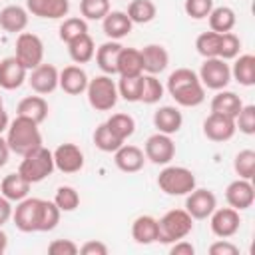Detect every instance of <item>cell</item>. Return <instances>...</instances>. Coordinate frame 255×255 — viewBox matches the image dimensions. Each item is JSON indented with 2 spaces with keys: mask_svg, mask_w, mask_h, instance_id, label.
Listing matches in <instances>:
<instances>
[{
  "mask_svg": "<svg viewBox=\"0 0 255 255\" xmlns=\"http://www.w3.org/2000/svg\"><path fill=\"white\" fill-rule=\"evenodd\" d=\"M48 253L50 255H76L80 253V247L72 239H54L48 245Z\"/></svg>",
  "mask_w": 255,
  "mask_h": 255,
  "instance_id": "7dc6e473",
  "label": "cell"
},
{
  "mask_svg": "<svg viewBox=\"0 0 255 255\" xmlns=\"http://www.w3.org/2000/svg\"><path fill=\"white\" fill-rule=\"evenodd\" d=\"M231 76L241 86H253L255 84V56L253 54H241L233 64Z\"/></svg>",
  "mask_w": 255,
  "mask_h": 255,
  "instance_id": "d6a6232c",
  "label": "cell"
},
{
  "mask_svg": "<svg viewBox=\"0 0 255 255\" xmlns=\"http://www.w3.org/2000/svg\"><path fill=\"white\" fill-rule=\"evenodd\" d=\"M235 126L239 128V131H243L245 135H253L255 133V106H243L235 118Z\"/></svg>",
  "mask_w": 255,
  "mask_h": 255,
  "instance_id": "f6af8a7d",
  "label": "cell"
},
{
  "mask_svg": "<svg viewBox=\"0 0 255 255\" xmlns=\"http://www.w3.org/2000/svg\"><path fill=\"white\" fill-rule=\"evenodd\" d=\"M120 50H122V44L118 40L106 42V44H102L96 50V64H98V68L104 74H108V76L118 74V56H120Z\"/></svg>",
  "mask_w": 255,
  "mask_h": 255,
  "instance_id": "484cf974",
  "label": "cell"
},
{
  "mask_svg": "<svg viewBox=\"0 0 255 255\" xmlns=\"http://www.w3.org/2000/svg\"><path fill=\"white\" fill-rule=\"evenodd\" d=\"M209 255H239V247L227 239H219L209 245Z\"/></svg>",
  "mask_w": 255,
  "mask_h": 255,
  "instance_id": "c3c4849f",
  "label": "cell"
},
{
  "mask_svg": "<svg viewBox=\"0 0 255 255\" xmlns=\"http://www.w3.org/2000/svg\"><path fill=\"white\" fill-rule=\"evenodd\" d=\"M169 253H171V255H193V253H195V247H193L189 241H185V239H179V241L171 243V249H169Z\"/></svg>",
  "mask_w": 255,
  "mask_h": 255,
  "instance_id": "f907efd6",
  "label": "cell"
},
{
  "mask_svg": "<svg viewBox=\"0 0 255 255\" xmlns=\"http://www.w3.org/2000/svg\"><path fill=\"white\" fill-rule=\"evenodd\" d=\"M28 26V10L18 4H10L0 10V28L10 34H20Z\"/></svg>",
  "mask_w": 255,
  "mask_h": 255,
  "instance_id": "d4e9b609",
  "label": "cell"
},
{
  "mask_svg": "<svg viewBox=\"0 0 255 255\" xmlns=\"http://www.w3.org/2000/svg\"><path fill=\"white\" fill-rule=\"evenodd\" d=\"M114 161H116L118 169H122L126 173H135V171H139L143 167L145 153L137 145H126V143H122L114 151Z\"/></svg>",
  "mask_w": 255,
  "mask_h": 255,
  "instance_id": "e0dca14e",
  "label": "cell"
},
{
  "mask_svg": "<svg viewBox=\"0 0 255 255\" xmlns=\"http://www.w3.org/2000/svg\"><path fill=\"white\" fill-rule=\"evenodd\" d=\"M106 126H108L110 131H112L118 139H122V141H126L128 137H131L133 131H135V120H133L129 114H114V116L108 118Z\"/></svg>",
  "mask_w": 255,
  "mask_h": 255,
  "instance_id": "836d02e7",
  "label": "cell"
},
{
  "mask_svg": "<svg viewBox=\"0 0 255 255\" xmlns=\"http://www.w3.org/2000/svg\"><path fill=\"white\" fill-rule=\"evenodd\" d=\"M195 183L193 171L181 165H167L157 175V185L167 195H187L195 189Z\"/></svg>",
  "mask_w": 255,
  "mask_h": 255,
  "instance_id": "8992f818",
  "label": "cell"
},
{
  "mask_svg": "<svg viewBox=\"0 0 255 255\" xmlns=\"http://www.w3.org/2000/svg\"><path fill=\"white\" fill-rule=\"evenodd\" d=\"M219 44H221V34L209 30L197 36L195 48L203 58H217L219 56Z\"/></svg>",
  "mask_w": 255,
  "mask_h": 255,
  "instance_id": "d590c367",
  "label": "cell"
},
{
  "mask_svg": "<svg viewBox=\"0 0 255 255\" xmlns=\"http://www.w3.org/2000/svg\"><path fill=\"white\" fill-rule=\"evenodd\" d=\"M4 110V104H2V96H0V112Z\"/></svg>",
  "mask_w": 255,
  "mask_h": 255,
  "instance_id": "9f6ffc18",
  "label": "cell"
},
{
  "mask_svg": "<svg viewBox=\"0 0 255 255\" xmlns=\"http://www.w3.org/2000/svg\"><path fill=\"white\" fill-rule=\"evenodd\" d=\"M40 124L26 116H16L6 129V143L10 151L18 155H26L28 151L36 149L42 145V133H40Z\"/></svg>",
  "mask_w": 255,
  "mask_h": 255,
  "instance_id": "3957f363",
  "label": "cell"
},
{
  "mask_svg": "<svg viewBox=\"0 0 255 255\" xmlns=\"http://www.w3.org/2000/svg\"><path fill=\"white\" fill-rule=\"evenodd\" d=\"M233 169L239 177L251 179L255 175V151L253 149H241L233 159Z\"/></svg>",
  "mask_w": 255,
  "mask_h": 255,
  "instance_id": "60d3db41",
  "label": "cell"
},
{
  "mask_svg": "<svg viewBox=\"0 0 255 255\" xmlns=\"http://www.w3.org/2000/svg\"><path fill=\"white\" fill-rule=\"evenodd\" d=\"M14 56L26 70H34L36 66H40L44 60V44H42L40 36H36L32 32H20L16 38V54Z\"/></svg>",
  "mask_w": 255,
  "mask_h": 255,
  "instance_id": "ba28073f",
  "label": "cell"
},
{
  "mask_svg": "<svg viewBox=\"0 0 255 255\" xmlns=\"http://www.w3.org/2000/svg\"><path fill=\"white\" fill-rule=\"evenodd\" d=\"M161 98H163V86H161V82H159L155 76H151V74L143 76L139 102H143V104H149V106H151V104H157Z\"/></svg>",
  "mask_w": 255,
  "mask_h": 255,
  "instance_id": "f35d334b",
  "label": "cell"
},
{
  "mask_svg": "<svg viewBox=\"0 0 255 255\" xmlns=\"http://www.w3.org/2000/svg\"><path fill=\"white\" fill-rule=\"evenodd\" d=\"M181 124H183V116L173 106H161L157 112H153V126L161 133H167V135L177 133L181 129Z\"/></svg>",
  "mask_w": 255,
  "mask_h": 255,
  "instance_id": "cb8c5ba5",
  "label": "cell"
},
{
  "mask_svg": "<svg viewBox=\"0 0 255 255\" xmlns=\"http://www.w3.org/2000/svg\"><path fill=\"white\" fill-rule=\"evenodd\" d=\"M8 155H10V147H8L6 139L0 137V167H4L8 163Z\"/></svg>",
  "mask_w": 255,
  "mask_h": 255,
  "instance_id": "f5cc1de1",
  "label": "cell"
},
{
  "mask_svg": "<svg viewBox=\"0 0 255 255\" xmlns=\"http://www.w3.org/2000/svg\"><path fill=\"white\" fill-rule=\"evenodd\" d=\"M88 102L94 110L98 112H108L118 104V86L114 84V80L104 74V76H96L94 80L88 82Z\"/></svg>",
  "mask_w": 255,
  "mask_h": 255,
  "instance_id": "52a82bcc",
  "label": "cell"
},
{
  "mask_svg": "<svg viewBox=\"0 0 255 255\" xmlns=\"http://www.w3.org/2000/svg\"><path fill=\"white\" fill-rule=\"evenodd\" d=\"M169 96L183 108H195L205 100V88L191 68H177L167 78Z\"/></svg>",
  "mask_w": 255,
  "mask_h": 255,
  "instance_id": "7a4b0ae2",
  "label": "cell"
},
{
  "mask_svg": "<svg viewBox=\"0 0 255 255\" xmlns=\"http://www.w3.org/2000/svg\"><path fill=\"white\" fill-rule=\"evenodd\" d=\"M80 12L86 20H104L110 12V0H80Z\"/></svg>",
  "mask_w": 255,
  "mask_h": 255,
  "instance_id": "7bdbcfd3",
  "label": "cell"
},
{
  "mask_svg": "<svg viewBox=\"0 0 255 255\" xmlns=\"http://www.w3.org/2000/svg\"><path fill=\"white\" fill-rule=\"evenodd\" d=\"M30 181L28 179H24L18 171H14V173H8L2 181H0V191H2V195L6 197V199H10V201H22L24 197H28V193H30Z\"/></svg>",
  "mask_w": 255,
  "mask_h": 255,
  "instance_id": "83f0119b",
  "label": "cell"
},
{
  "mask_svg": "<svg viewBox=\"0 0 255 255\" xmlns=\"http://www.w3.org/2000/svg\"><path fill=\"white\" fill-rule=\"evenodd\" d=\"M68 54L76 64H88L96 56V46L90 34H82L68 44Z\"/></svg>",
  "mask_w": 255,
  "mask_h": 255,
  "instance_id": "4dcf8cb0",
  "label": "cell"
},
{
  "mask_svg": "<svg viewBox=\"0 0 255 255\" xmlns=\"http://www.w3.org/2000/svg\"><path fill=\"white\" fill-rule=\"evenodd\" d=\"M24 159L20 161V167H18V173L28 179L30 183H38L42 179H46L54 169V155L50 149H46L44 145L28 151L26 155H22Z\"/></svg>",
  "mask_w": 255,
  "mask_h": 255,
  "instance_id": "277c9868",
  "label": "cell"
},
{
  "mask_svg": "<svg viewBox=\"0 0 255 255\" xmlns=\"http://www.w3.org/2000/svg\"><path fill=\"white\" fill-rule=\"evenodd\" d=\"M131 237L139 245H149L155 243L159 237V225L157 219L151 215H139L131 223Z\"/></svg>",
  "mask_w": 255,
  "mask_h": 255,
  "instance_id": "7402d4cb",
  "label": "cell"
},
{
  "mask_svg": "<svg viewBox=\"0 0 255 255\" xmlns=\"http://www.w3.org/2000/svg\"><path fill=\"white\" fill-rule=\"evenodd\" d=\"M239 50H241V40L233 32L221 34V44H219V56L217 58H221V60H233V58H237Z\"/></svg>",
  "mask_w": 255,
  "mask_h": 255,
  "instance_id": "ee69618b",
  "label": "cell"
},
{
  "mask_svg": "<svg viewBox=\"0 0 255 255\" xmlns=\"http://www.w3.org/2000/svg\"><path fill=\"white\" fill-rule=\"evenodd\" d=\"M82 255H108V245L102 241H86L80 247Z\"/></svg>",
  "mask_w": 255,
  "mask_h": 255,
  "instance_id": "681fc988",
  "label": "cell"
},
{
  "mask_svg": "<svg viewBox=\"0 0 255 255\" xmlns=\"http://www.w3.org/2000/svg\"><path fill=\"white\" fill-rule=\"evenodd\" d=\"M209 28L217 34H225V32H231L235 28V22H237V16L233 12V8L229 6H217L209 12Z\"/></svg>",
  "mask_w": 255,
  "mask_h": 255,
  "instance_id": "1f68e13d",
  "label": "cell"
},
{
  "mask_svg": "<svg viewBox=\"0 0 255 255\" xmlns=\"http://www.w3.org/2000/svg\"><path fill=\"white\" fill-rule=\"evenodd\" d=\"M94 143H96L98 149L108 151V153H114L124 141L118 139V137L110 131V128H108L106 124H100V126L96 128V131H94Z\"/></svg>",
  "mask_w": 255,
  "mask_h": 255,
  "instance_id": "ab89813d",
  "label": "cell"
},
{
  "mask_svg": "<svg viewBox=\"0 0 255 255\" xmlns=\"http://www.w3.org/2000/svg\"><path fill=\"white\" fill-rule=\"evenodd\" d=\"M54 203L60 211H74L80 205V193L72 185H60L54 195Z\"/></svg>",
  "mask_w": 255,
  "mask_h": 255,
  "instance_id": "b9f144b4",
  "label": "cell"
},
{
  "mask_svg": "<svg viewBox=\"0 0 255 255\" xmlns=\"http://www.w3.org/2000/svg\"><path fill=\"white\" fill-rule=\"evenodd\" d=\"M183 10L193 20H203L213 10V0H185Z\"/></svg>",
  "mask_w": 255,
  "mask_h": 255,
  "instance_id": "bcb514c9",
  "label": "cell"
},
{
  "mask_svg": "<svg viewBox=\"0 0 255 255\" xmlns=\"http://www.w3.org/2000/svg\"><path fill=\"white\" fill-rule=\"evenodd\" d=\"M199 80L203 88L209 90H225L231 82V68L221 58H205L199 68Z\"/></svg>",
  "mask_w": 255,
  "mask_h": 255,
  "instance_id": "9c48e42d",
  "label": "cell"
},
{
  "mask_svg": "<svg viewBox=\"0 0 255 255\" xmlns=\"http://www.w3.org/2000/svg\"><path fill=\"white\" fill-rule=\"evenodd\" d=\"M159 225V243H175L179 239H185L193 231V217L185 209H169L163 213L161 219H157Z\"/></svg>",
  "mask_w": 255,
  "mask_h": 255,
  "instance_id": "5b68a950",
  "label": "cell"
},
{
  "mask_svg": "<svg viewBox=\"0 0 255 255\" xmlns=\"http://www.w3.org/2000/svg\"><path fill=\"white\" fill-rule=\"evenodd\" d=\"M235 131H237L235 120L217 112H211L203 122V133L211 141H227L235 135Z\"/></svg>",
  "mask_w": 255,
  "mask_h": 255,
  "instance_id": "7c38bea8",
  "label": "cell"
},
{
  "mask_svg": "<svg viewBox=\"0 0 255 255\" xmlns=\"http://www.w3.org/2000/svg\"><path fill=\"white\" fill-rule=\"evenodd\" d=\"M211 217V231L215 237H221V239H227V237H233L239 227H241V217H239V211L233 209V207H221V209H213V213L209 215Z\"/></svg>",
  "mask_w": 255,
  "mask_h": 255,
  "instance_id": "8fae6325",
  "label": "cell"
},
{
  "mask_svg": "<svg viewBox=\"0 0 255 255\" xmlns=\"http://www.w3.org/2000/svg\"><path fill=\"white\" fill-rule=\"evenodd\" d=\"M82 34H88V24L84 18H66L62 24H60V40L70 44L72 40H76L78 36Z\"/></svg>",
  "mask_w": 255,
  "mask_h": 255,
  "instance_id": "74e56055",
  "label": "cell"
},
{
  "mask_svg": "<svg viewBox=\"0 0 255 255\" xmlns=\"http://www.w3.org/2000/svg\"><path fill=\"white\" fill-rule=\"evenodd\" d=\"M60 209L54 201L40 197H24L12 211L14 225L24 233L52 231L60 223Z\"/></svg>",
  "mask_w": 255,
  "mask_h": 255,
  "instance_id": "6da1fadb",
  "label": "cell"
},
{
  "mask_svg": "<svg viewBox=\"0 0 255 255\" xmlns=\"http://www.w3.org/2000/svg\"><path fill=\"white\" fill-rule=\"evenodd\" d=\"M88 82V74L80 66H66L58 78V86L70 96H80L82 92H86Z\"/></svg>",
  "mask_w": 255,
  "mask_h": 255,
  "instance_id": "ffe728a7",
  "label": "cell"
},
{
  "mask_svg": "<svg viewBox=\"0 0 255 255\" xmlns=\"http://www.w3.org/2000/svg\"><path fill=\"white\" fill-rule=\"evenodd\" d=\"M118 74L124 76V78H128V76H141L143 74L141 52L137 48L122 46L120 56H118Z\"/></svg>",
  "mask_w": 255,
  "mask_h": 255,
  "instance_id": "4316f807",
  "label": "cell"
},
{
  "mask_svg": "<svg viewBox=\"0 0 255 255\" xmlns=\"http://www.w3.org/2000/svg\"><path fill=\"white\" fill-rule=\"evenodd\" d=\"M141 62H143V72L155 76L163 72L169 64V54L161 44H147L141 50Z\"/></svg>",
  "mask_w": 255,
  "mask_h": 255,
  "instance_id": "44dd1931",
  "label": "cell"
},
{
  "mask_svg": "<svg viewBox=\"0 0 255 255\" xmlns=\"http://www.w3.org/2000/svg\"><path fill=\"white\" fill-rule=\"evenodd\" d=\"M8 124H10V120H8V114L2 110V112H0V133H2L4 129H8Z\"/></svg>",
  "mask_w": 255,
  "mask_h": 255,
  "instance_id": "db71d44e",
  "label": "cell"
},
{
  "mask_svg": "<svg viewBox=\"0 0 255 255\" xmlns=\"http://www.w3.org/2000/svg\"><path fill=\"white\" fill-rule=\"evenodd\" d=\"M241 108H243L241 98L235 92H229V90H217V94L211 100V112L229 116L233 120L237 118V114H239Z\"/></svg>",
  "mask_w": 255,
  "mask_h": 255,
  "instance_id": "f1b7e54d",
  "label": "cell"
},
{
  "mask_svg": "<svg viewBox=\"0 0 255 255\" xmlns=\"http://www.w3.org/2000/svg\"><path fill=\"white\" fill-rule=\"evenodd\" d=\"M131 26L133 22L128 18L126 12H120V10H114V12H108L102 20V28H104V34L112 40H120L124 36H128L131 32Z\"/></svg>",
  "mask_w": 255,
  "mask_h": 255,
  "instance_id": "603a6c76",
  "label": "cell"
},
{
  "mask_svg": "<svg viewBox=\"0 0 255 255\" xmlns=\"http://www.w3.org/2000/svg\"><path fill=\"white\" fill-rule=\"evenodd\" d=\"M26 10L38 18L58 20L70 10V0H26Z\"/></svg>",
  "mask_w": 255,
  "mask_h": 255,
  "instance_id": "ac0fdd59",
  "label": "cell"
},
{
  "mask_svg": "<svg viewBox=\"0 0 255 255\" xmlns=\"http://www.w3.org/2000/svg\"><path fill=\"white\" fill-rule=\"evenodd\" d=\"M145 159H149L155 165H165L173 159L175 155V143L171 141V137L167 133H153L145 139V147H143Z\"/></svg>",
  "mask_w": 255,
  "mask_h": 255,
  "instance_id": "30bf717a",
  "label": "cell"
},
{
  "mask_svg": "<svg viewBox=\"0 0 255 255\" xmlns=\"http://www.w3.org/2000/svg\"><path fill=\"white\" fill-rule=\"evenodd\" d=\"M58 78H60V72L56 66L52 64H40L36 66L34 70H30V76H28V84L30 88L40 94V96H46V94H52L56 88H58Z\"/></svg>",
  "mask_w": 255,
  "mask_h": 255,
  "instance_id": "5bb4252c",
  "label": "cell"
},
{
  "mask_svg": "<svg viewBox=\"0 0 255 255\" xmlns=\"http://www.w3.org/2000/svg\"><path fill=\"white\" fill-rule=\"evenodd\" d=\"M16 112L18 116H26L36 124H42L48 118V102L42 96H26L24 100L18 102Z\"/></svg>",
  "mask_w": 255,
  "mask_h": 255,
  "instance_id": "f546056e",
  "label": "cell"
},
{
  "mask_svg": "<svg viewBox=\"0 0 255 255\" xmlns=\"http://www.w3.org/2000/svg\"><path fill=\"white\" fill-rule=\"evenodd\" d=\"M225 199L229 203V207L237 209V211H243V209H249L255 201V189L251 185V179H235L227 185L225 189Z\"/></svg>",
  "mask_w": 255,
  "mask_h": 255,
  "instance_id": "2e32d148",
  "label": "cell"
},
{
  "mask_svg": "<svg viewBox=\"0 0 255 255\" xmlns=\"http://www.w3.org/2000/svg\"><path fill=\"white\" fill-rule=\"evenodd\" d=\"M217 207V197L211 189H193L187 193L185 211L193 219H207Z\"/></svg>",
  "mask_w": 255,
  "mask_h": 255,
  "instance_id": "4fadbf2b",
  "label": "cell"
},
{
  "mask_svg": "<svg viewBox=\"0 0 255 255\" xmlns=\"http://www.w3.org/2000/svg\"><path fill=\"white\" fill-rule=\"evenodd\" d=\"M54 165L62 173H76L84 167V151L76 143H62L54 151Z\"/></svg>",
  "mask_w": 255,
  "mask_h": 255,
  "instance_id": "9a60e30c",
  "label": "cell"
},
{
  "mask_svg": "<svg viewBox=\"0 0 255 255\" xmlns=\"http://www.w3.org/2000/svg\"><path fill=\"white\" fill-rule=\"evenodd\" d=\"M12 203H10V199H6L4 195H0V227L4 225V223H8V219L12 217Z\"/></svg>",
  "mask_w": 255,
  "mask_h": 255,
  "instance_id": "816d5d0a",
  "label": "cell"
},
{
  "mask_svg": "<svg viewBox=\"0 0 255 255\" xmlns=\"http://www.w3.org/2000/svg\"><path fill=\"white\" fill-rule=\"evenodd\" d=\"M126 14L133 24H147L155 18L157 8L151 0H131Z\"/></svg>",
  "mask_w": 255,
  "mask_h": 255,
  "instance_id": "e575fe53",
  "label": "cell"
},
{
  "mask_svg": "<svg viewBox=\"0 0 255 255\" xmlns=\"http://www.w3.org/2000/svg\"><path fill=\"white\" fill-rule=\"evenodd\" d=\"M26 68L16 60V56H8L0 60V88L4 90H16L26 80Z\"/></svg>",
  "mask_w": 255,
  "mask_h": 255,
  "instance_id": "d6986e66",
  "label": "cell"
},
{
  "mask_svg": "<svg viewBox=\"0 0 255 255\" xmlns=\"http://www.w3.org/2000/svg\"><path fill=\"white\" fill-rule=\"evenodd\" d=\"M6 247H8V235L0 229V255L6 251Z\"/></svg>",
  "mask_w": 255,
  "mask_h": 255,
  "instance_id": "11a10c76",
  "label": "cell"
},
{
  "mask_svg": "<svg viewBox=\"0 0 255 255\" xmlns=\"http://www.w3.org/2000/svg\"><path fill=\"white\" fill-rule=\"evenodd\" d=\"M141 84H143V74L141 76H128V78L122 76V80L118 84V94L126 102H139Z\"/></svg>",
  "mask_w": 255,
  "mask_h": 255,
  "instance_id": "8d00e7d4",
  "label": "cell"
}]
</instances>
